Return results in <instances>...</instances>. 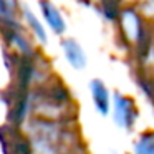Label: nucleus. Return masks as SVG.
Listing matches in <instances>:
<instances>
[{"label": "nucleus", "mask_w": 154, "mask_h": 154, "mask_svg": "<svg viewBox=\"0 0 154 154\" xmlns=\"http://www.w3.org/2000/svg\"><path fill=\"white\" fill-rule=\"evenodd\" d=\"M40 10L43 14V18L48 23V27L57 35H63L65 30H66V23H65V18L60 14V10L51 4L50 0H40Z\"/></svg>", "instance_id": "nucleus-5"}, {"label": "nucleus", "mask_w": 154, "mask_h": 154, "mask_svg": "<svg viewBox=\"0 0 154 154\" xmlns=\"http://www.w3.org/2000/svg\"><path fill=\"white\" fill-rule=\"evenodd\" d=\"M61 48H63V53L66 61L76 70H81V68L86 66V55H85L81 45L78 43L75 38H65L61 42Z\"/></svg>", "instance_id": "nucleus-6"}, {"label": "nucleus", "mask_w": 154, "mask_h": 154, "mask_svg": "<svg viewBox=\"0 0 154 154\" xmlns=\"http://www.w3.org/2000/svg\"><path fill=\"white\" fill-rule=\"evenodd\" d=\"M119 22H121V30H123L124 37L128 40H131L136 45H141L146 40V25H144V20L139 17V14L136 10H133V8L123 10L119 15Z\"/></svg>", "instance_id": "nucleus-3"}, {"label": "nucleus", "mask_w": 154, "mask_h": 154, "mask_svg": "<svg viewBox=\"0 0 154 154\" xmlns=\"http://www.w3.org/2000/svg\"><path fill=\"white\" fill-rule=\"evenodd\" d=\"M90 90H91V98H93V104L96 108V111L101 116H108L109 114V108L113 104L108 86L101 80H93L90 83Z\"/></svg>", "instance_id": "nucleus-4"}, {"label": "nucleus", "mask_w": 154, "mask_h": 154, "mask_svg": "<svg viewBox=\"0 0 154 154\" xmlns=\"http://www.w3.org/2000/svg\"><path fill=\"white\" fill-rule=\"evenodd\" d=\"M147 7H149L151 14H154V0H147Z\"/></svg>", "instance_id": "nucleus-10"}, {"label": "nucleus", "mask_w": 154, "mask_h": 154, "mask_svg": "<svg viewBox=\"0 0 154 154\" xmlns=\"http://www.w3.org/2000/svg\"><path fill=\"white\" fill-rule=\"evenodd\" d=\"M32 146L38 154H78L83 149L76 131L55 119H33L30 124Z\"/></svg>", "instance_id": "nucleus-1"}, {"label": "nucleus", "mask_w": 154, "mask_h": 154, "mask_svg": "<svg viewBox=\"0 0 154 154\" xmlns=\"http://www.w3.org/2000/svg\"><path fill=\"white\" fill-rule=\"evenodd\" d=\"M113 109H114V121L121 129L131 131L137 119V108L134 104L133 98L121 93H114L113 96Z\"/></svg>", "instance_id": "nucleus-2"}, {"label": "nucleus", "mask_w": 154, "mask_h": 154, "mask_svg": "<svg viewBox=\"0 0 154 154\" xmlns=\"http://www.w3.org/2000/svg\"><path fill=\"white\" fill-rule=\"evenodd\" d=\"M15 12V0H0V15L12 17Z\"/></svg>", "instance_id": "nucleus-9"}, {"label": "nucleus", "mask_w": 154, "mask_h": 154, "mask_svg": "<svg viewBox=\"0 0 154 154\" xmlns=\"http://www.w3.org/2000/svg\"><path fill=\"white\" fill-rule=\"evenodd\" d=\"M23 17H25V20H27L28 27L32 28V32L37 35V38H38L40 42H43V43H45V42H47V32H45L43 25L40 23V20L35 17L33 12H32L28 7H23Z\"/></svg>", "instance_id": "nucleus-8"}, {"label": "nucleus", "mask_w": 154, "mask_h": 154, "mask_svg": "<svg viewBox=\"0 0 154 154\" xmlns=\"http://www.w3.org/2000/svg\"><path fill=\"white\" fill-rule=\"evenodd\" d=\"M134 154H154V131H146L134 144Z\"/></svg>", "instance_id": "nucleus-7"}]
</instances>
